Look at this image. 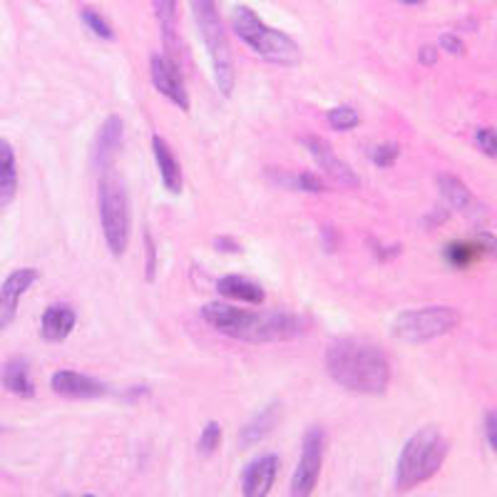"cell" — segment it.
I'll return each instance as SVG.
<instances>
[{
  "instance_id": "obj_7",
  "label": "cell",
  "mask_w": 497,
  "mask_h": 497,
  "mask_svg": "<svg viewBox=\"0 0 497 497\" xmlns=\"http://www.w3.org/2000/svg\"><path fill=\"white\" fill-rule=\"evenodd\" d=\"M323 448H326V435L321 428H311L303 435L301 458H299V468L292 480L293 497H309L313 492L319 475H321Z\"/></svg>"
},
{
  "instance_id": "obj_23",
  "label": "cell",
  "mask_w": 497,
  "mask_h": 497,
  "mask_svg": "<svg viewBox=\"0 0 497 497\" xmlns=\"http://www.w3.org/2000/svg\"><path fill=\"white\" fill-rule=\"evenodd\" d=\"M329 125L336 132H349L361 125V115L351 108V105H339V108L329 110Z\"/></svg>"
},
{
  "instance_id": "obj_8",
  "label": "cell",
  "mask_w": 497,
  "mask_h": 497,
  "mask_svg": "<svg viewBox=\"0 0 497 497\" xmlns=\"http://www.w3.org/2000/svg\"><path fill=\"white\" fill-rule=\"evenodd\" d=\"M301 145L309 149V155L316 159V165H319V169H323V175L331 177V182L346 186V189H358V186H361L358 175L343 162L341 157L333 152V147L329 145L323 137H301Z\"/></svg>"
},
{
  "instance_id": "obj_31",
  "label": "cell",
  "mask_w": 497,
  "mask_h": 497,
  "mask_svg": "<svg viewBox=\"0 0 497 497\" xmlns=\"http://www.w3.org/2000/svg\"><path fill=\"white\" fill-rule=\"evenodd\" d=\"M321 242H323V249H326V252H339V246H341L339 229H336V226H323Z\"/></svg>"
},
{
  "instance_id": "obj_36",
  "label": "cell",
  "mask_w": 497,
  "mask_h": 497,
  "mask_svg": "<svg viewBox=\"0 0 497 497\" xmlns=\"http://www.w3.org/2000/svg\"><path fill=\"white\" fill-rule=\"evenodd\" d=\"M418 60L420 65H425V68L435 65V62H438V48H435V45H423L418 53Z\"/></svg>"
},
{
  "instance_id": "obj_18",
  "label": "cell",
  "mask_w": 497,
  "mask_h": 497,
  "mask_svg": "<svg viewBox=\"0 0 497 497\" xmlns=\"http://www.w3.org/2000/svg\"><path fill=\"white\" fill-rule=\"evenodd\" d=\"M282 418V406L279 403H272V406H266L262 413H256L249 423H246L242 433H239V445L242 448H253L256 443H262L273 428H276V423Z\"/></svg>"
},
{
  "instance_id": "obj_29",
  "label": "cell",
  "mask_w": 497,
  "mask_h": 497,
  "mask_svg": "<svg viewBox=\"0 0 497 497\" xmlns=\"http://www.w3.org/2000/svg\"><path fill=\"white\" fill-rule=\"evenodd\" d=\"M475 142H478V147L483 149V155L495 157L497 159V129H492V127H483V129L475 132Z\"/></svg>"
},
{
  "instance_id": "obj_6",
  "label": "cell",
  "mask_w": 497,
  "mask_h": 497,
  "mask_svg": "<svg viewBox=\"0 0 497 497\" xmlns=\"http://www.w3.org/2000/svg\"><path fill=\"white\" fill-rule=\"evenodd\" d=\"M460 323V311L453 306H423L396 316L393 336L406 343H425L455 331Z\"/></svg>"
},
{
  "instance_id": "obj_4",
  "label": "cell",
  "mask_w": 497,
  "mask_h": 497,
  "mask_svg": "<svg viewBox=\"0 0 497 497\" xmlns=\"http://www.w3.org/2000/svg\"><path fill=\"white\" fill-rule=\"evenodd\" d=\"M189 3H192L199 35L205 40L206 53L215 65L216 88L222 90V95L229 98L234 90V60H232V50H229V40H226L225 23L216 10V0H189Z\"/></svg>"
},
{
  "instance_id": "obj_17",
  "label": "cell",
  "mask_w": 497,
  "mask_h": 497,
  "mask_svg": "<svg viewBox=\"0 0 497 497\" xmlns=\"http://www.w3.org/2000/svg\"><path fill=\"white\" fill-rule=\"evenodd\" d=\"M216 292H219V296L229 299V301H244L252 303V306H262L266 301V292L262 289V283L252 282L246 276H239V273L222 276L216 282Z\"/></svg>"
},
{
  "instance_id": "obj_12",
  "label": "cell",
  "mask_w": 497,
  "mask_h": 497,
  "mask_svg": "<svg viewBox=\"0 0 497 497\" xmlns=\"http://www.w3.org/2000/svg\"><path fill=\"white\" fill-rule=\"evenodd\" d=\"M35 282H38V272L28 269V266L25 269H15L5 279L3 289H0V329H8L10 323L15 321L20 299Z\"/></svg>"
},
{
  "instance_id": "obj_24",
  "label": "cell",
  "mask_w": 497,
  "mask_h": 497,
  "mask_svg": "<svg viewBox=\"0 0 497 497\" xmlns=\"http://www.w3.org/2000/svg\"><path fill=\"white\" fill-rule=\"evenodd\" d=\"M286 185L299 189V192H311V195H323L329 189V185L323 182V177L316 175V172H299L292 179H286Z\"/></svg>"
},
{
  "instance_id": "obj_19",
  "label": "cell",
  "mask_w": 497,
  "mask_h": 497,
  "mask_svg": "<svg viewBox=\"0 0 497 497\" xmlns=\"http://www.w3.org/2000/svg\"><path fill=\"white\" fill-rule=\"evenodd\" d=\"M18 192V162L5 139H0V209L8 206Z\"/></svg>"
},
{
  "instance_id": "obj_11",
  "label": "cell",
  "mask_w": 497,
  "mask_h": 497,
  "mask_svg": "<svg viewBox=\"0 0 497 497\" xmlns=\"http://www.w3.org/2000/svg\"><path fill=\"white\" fill-rule=\"evenodd\" d=\"M122 139H125V122L119 115H110L105 122L100 125L95 145H92V167L98 172H108L110 167L115 165L119 149H122Z\"/></svg>"
},
{
  "instance_id": "obj_38",
  "label": "cell",
  "mask_w": 497,
  "mask_h": 497,
  "mask_svg": "<svg viewBox=\"0 0 497 497\" xmlns=\"http://www.w3.org/2000/svg\"><path fill=\"white\" fill-rule=\"evenodd\" d=\"M85 497H98V495H85Z\"/></svg>"
},
{
  "instance_id": "obj_26",
  "label": "cell",
  "mask_w": 497,
  "mask_h": 497,
  "mask_svg": "<svg viewBox=\"0 0 497 497\" xmlns=\"http://www.w3.org/2000/svg\"><path fill=\"white\" fill-rule=\"evenodd\" d=\"M371 155V162L376 167H380V169H386V167L396 165L400 157V147L396 145V142H380V145H376L368 152Z\"/></svg>"
},
{
  "instance_id": "obj_30",
  "label": "cell",
  "mask_w": 497,
  "mask_h": 497,
  "mask_svg": "<svg viewBox=\"0 0 497 497\" xmlns=\"http://www.w3.org/2000/svg\"><path fill=\"white\" fill-rule=\"evenodd\" d=\"M145 256H147L145 279H147V282H155V276H157V249H155V242H152V236H149V234H145Z\"/></svg>"
},
{
  "instance_id": "obj_28",
  "label": "cell",
  "mask_w": 497,
  "mask_h": 497,
  "mask_svg": "<svg viewBox=\"0 0 497 497\" xmlns=\"http://www.w3.org/2000/svg\"><path fill=\"white\" fill-rule=\"evenodd\" d=\"M155 3V13L159 25L165 28V33L169 35L175 30V13H177V0H152Z\"/></svg>"
},
{
  "instance_id": "obj_32",
  "label": "cell",
  "mask_w": 497,
  "mask_h": 497,
  "mask_svg": "<svg viewBox=\"0 0 497 497\" xmlns=\"http://www.w3.org/2000/svg\"><path fill=\"white\" fill-rule=\"evenodd\" d=\"M440 48L448 50V53H453V55H463V53H465V43H463L458 35L445 33V35H440Z\"/></svg>"
},
{
  "instance_id": "obj_16",
  "label": "cell",
  "mask_w": 497,
  "mask_h": 497,
  "mask_svg": "<svg viewBox=\"0 0 497 497\" xmlns=\"http://www.w3.org/2000/svg\"><path fill=\"white\" fill-rule=\"evenodd\" d=\"M152 155L157 159V167H159V175H162V185L169 195H179L182 186H185V177H182V167H179V159L172 152V147L167 145L165 139L159 135L152 137Z\"/></svg>"
},
{
  "instance_id": "obj_10",
  "label": "cell",
  "mask_w": 497,
  "mask_h": 497,
  "mask_svg": "<svg viewBox=\"0 0 497 497\" xmlns=\"http://www.w3.org/2000/svg\"><path fill=\"white\" fill-rule=\"evenodd\" d=\"M149 70H152V82L159 90V95H165L172 105L186 112L189 110V92H186L185 78H182L175 60H169L162 53H155L149 58Z\"/></svg>"
},
{
  "instance_id": "obj_22",
  "label": "cell",
  "mask_w": 497,
  "mask_h": 497,
  "mask_svg": "<svg viewBox=\"0 0 497 497\" xmlns=\"http://www.w3.org/2000/svg\"><path fill=\"white\" fill-rule=\"evenodd\" d=\"M480 253H483V249L478 246V242H453L445 246V262L455 269H468Z\"/></svg>"
},
{
  "instance_id": "obj_2",
  "label": "cell",
  "mask_w": 497,
  "mask_h": 497,
  "mask_svg": "<svg viewBox=\"0 0 497 497\" xmlns=\"http://www.w3.org/2000/svg\"><path fill=\"white\" fill-rule=\"evenodd\" d=\"M448 440L438 428H423L403 445L396 468V488L413 490L438 475L448 458Z\"/></svg>"
},
{
  "instance_id": "obj_9",
  "label": "cell",
  "mask_w": 497,
  "mask_h": 497,
  "mask_svg": "<svg viewBox=\"0 0 497 497\" xmlns=\"http://www.w3.org/2000/svg\"><path fill=\"white\" fill-rule=\"evenodd\" d=\"M202 319L219 333L246 343V336H249L253 321V311L236 309V306L225 301H212L202 306Z\"/></svg>"
},
{
  "instance_id": "obj_1",
  "label": "cell",
  "mask_w": 497,
  "mask_h": 497,
  "mask_svg": "<svg viewBox=\"0 0 497 497\" xmlns=\"http://www.w3.org/2000/svg\"><path fill=\"white\" fill-rule=\"evenodd\" d=\"M326 371L341 388L358 396H383L390 383V361L376 343L343 336L326 349Z\"/></svg>"
},
{
  "instance_id": "obj_20",
  "label": "cell",
  "mask_w": 497,
  "mask_h": 497,
  "mask_svg": "<svg viewBox=\"0 0 497 497\" xmlns=\"http://www.w3.org/2000/svg\"><path fill=\"white\" fill-rule=\"evenodd\" d=\"M0 378H3V386H5L10 393L20 396V398H33V396H35V386H33V380H30V368L25 358H13V361L5 363Z\"/></svg>"
},
{
  "instance_id": "obj_37",
  "label": "cell",
  "mask_w": 497,
  "mask_h": 497,
  "mask_svg": "<svg viewBox=\"0 0 497 497\" xmlns=\"http://www.w3.org/2000/svg\"><path fill=\"white\" fill-rule=\"evenodd\" d=\"M400 3H406V5H423L425 0H400Z\"/></svg>"
},
{
  "instance_id": "obj_5",
  "label": "cell",
  "mask_w": 497,
  "mask_h": 497,
  "mask_svg": "<svg viewBox=\"0 0 497 497\" xmlns=\"http://www.w3.org/2000/svg\"><path fill=\"white\" fill-rule=\"evenodd\" d=\"M100 222H102V234L108 242V249L115 256H122L129 244V196H127L125 182L115 175H102L98 189Z\"/></svg>"
},
{
  "instance_id": "obj_15",
  "label": "cell",
  "mask_w": 497,
  "mask_h": 497,
  "mask_svg": "<svg viewBox=\"0 0 497 497\" xmlns=\"http://www.w3.org/2000/svg\"><path fill=\"white\" fill-rule=\"evenodd\" d=\"M75 323H78V313L70 303H53L40 319V333H43L45 341L60 343L72 333Z\"/></svg>"
},
{
  "instance_id": "obj_35",
  "label": "cell",
  "mask_w": 497,
  "mask_h": 497,
  "mask_svg": "<svg viewBox=\"0 0 497 497\" xmlns=\"http://www.w3.org/2000/svg\"><path fill=\"white\" fill-rule=\"evenodd\" d=\"M485 435H488L490 448L497 453V413H488L485 416Z\"/></svg>"
},
{
  "instance_id": "obj_13",
  "label": "cell",
  "mask_w": 497,
  "mask_h": 497,
  "mask_svg": "<svg viewBox=\"0 0 497 497\" xmlns=\"http://www.w3.org/2000/svg\"><path fill=\"white\" fill-rule=\"evenodd\" d=\"M50 388L55 390L58 396L62 398H75V400H85V398H100L108 393V386L102 380L92 378V376H85V373L78 371H58L53 373L50 378Z\"/></svg>"
},
{
  "instance_id": "obj_14",
  "label": "cell",
  "mask_w": 497,
  "mask_h": 497,
  "mask_svg": "<svg viewBox=\"0 0 497 497\" xmlns=\"http://www.w3.org/2000/svg\"><path fill=\"white\" fill-rule=\"evenodd\" d=\"M276 475H279V458L276 455H262L244 470L242 492H244V497H266L272 492Z\"/></svg>"
},
{
  "instance_id": "obj_3",
  "label": "cell",
  "mask_w": 497,
  "mask_h": 497,
  "mask_svg": "<svg viewBox=\"0 0 497 497\" xmlns=\"http://www.w3.org/2000/svg\"><path fill=\"white\" fill-rule=\"evenodd\" d=\"M232 28H234L236 38L269 62L296 65L301 58V50L296 45V40L289 38L282 30L263 25V20L246 5H236L232 10Z\"/></svg>"
},
{
  "instance_id": "obj_21",
  "label": "cell",
  "mask_w": 497,
  "mask_h": 497,
  "mask_svg": "<svg viewBox=\"0 0 497 497\" xmlns=\"http://www.w3.org/2000/svg\"><path fill=\"white\" fill-rule=\"evenodd\" d=\"M438 189L443 199L448 202L453 209H460V212H473L475 206V196L470 192L463 179H458L455 175H438Z\"/></svg>"
},
{
  "instance_id": "obj_33",
  "label": "cell",
  "mask_w": 497,
  "mask_h": 497,
  "mask_svg": "<svg viewBox=\"0 0 497 497\" xmlns=\"http://www.w3.org/2000/svg\"><path fill=\"white\" fill-rule=\"evenodd\" d=\"M215 249H219L222 253H242V244L232 236H216Z\"/></svg>"
},
{
  "instance_id": "obj_27",
  "label": "cell",
  "mask_w": 497,
  "mask_h": 497,
  "mask_svg": "<svg viewBox=\"0 0 497 497\" xmlns=\"http://www.w3.org/2000/svg\"><path fill=\"white\" fill-rule=\"evenodd\" d=\"M82 23H85V25H88V28L102 40H112V35H115V33H112V25L108 23V18H105V15H100L98 10H92V8L82 10Z\"/></svg>"
},
{
  "instance_id": "obj_25",
  "label": "cell",
  "mask_w": 497,
  "mask_h": 497,
  "mask_svg": "<svg viewBox=\"0 0 497 497\" xmlns=\"http://www.w3.org/2000/svg\"><path fill=\"white\" fill-rule=\"evenodd\" d=\"M222 445V425L219 423H206L205 430H202V438H199V455H215L216 450Z\"/></svg>"
},
{
  "instance_id": "obj_34",
  "label": "cell",
  "mask_w": 497,
  "mask_h": 497,
  "mask_svg": "<svg viewBox=\"0 0 497 497\" xmlns=\"http://www.w3.org/2000/svg\"><path fill=\"white\" fill-rule=\"evenodd\" d=\"M371 246H373V253L378 256L380 262H388V259H393V256H398V253H400L398 244H396V246H383V244H378L376 239H371Z\"/></svg>"
}]
</instances>
